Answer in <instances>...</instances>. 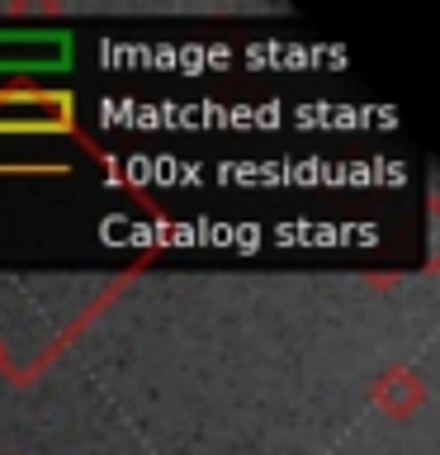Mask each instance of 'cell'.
Masks as SVG:
<instances>
[{"instance_id": "obj_2", "label": "cell", "mask_w": 440, "mask_h": 455, "mask_svg": "<svg viewBox=\"0 0 440 455\" xmlns=\"http://www.w3.org/2000/svg\"><path fill=\"white\" fill-rule=\"evenodd\" d=\"M62 67H71V34H52V28L5 34L0 28V76H38V71Z\"/></svg>"}, {"instance_id": "obj_1", "label": "cell", "mask_w": 440, "mask_h": 455, "mask_svg": "<svg viewBox=\"0 0 440 455\" xmlns=\"http://www.w3.org/2000/svg\"><path fill=\"white\" fill-rule=\"evenodd\" d=\"M76 128V100L67 91H38V85H5L0 91V133H71Z\"/></svg>"}]
</instances>
